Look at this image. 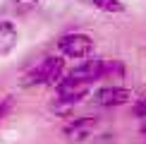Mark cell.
Here are the masks:
<instances>
[{"label": "cell", "mask_w": 146, "mask_h": 144, "mask_svg": "<svg viewBox=\"0 0 146 144\" xmlns=\"http://www.w3.org/2000/svg\"><path fill=\"white\" fill-rule=\"evenodd\" d=\"M62 72H65V58H58V55H48L43 58L36 67H31L27 72V79L24 84H60L62 79Z\"/></svg>", "instance_id": "1"}, {"label": "cell", "mask_w": 146, "mask_h": 144, "mask_svg": "<svg viewBox=\"0 0 146 144\" xmlns=\"http://www.w3.org/2000/svg\"><path fill=\"white\" fill-rule=\"evenodd\" d=\"M58 51L67 58H86L94 53V39L89 34H82V31L65 34L58 41Z\"/></svg>", "instance_id": "2"}, {"label": "cell", "mask_w": 146, "mask_h": 144, "mask_svg": "<svg viewBox=\"0 0 146 144\" xmlns=\"http://www.w3.org/2000/svg\"><path fill=\"white\" fill-rule=\"evenodd\" d=\"M101 77H106V63H103V60L91 58V60L79 63L77 67H72V70L67 72V77H65V79L79 82V84H91V82L101 79Z\"/></svg>", "instance_id": "3"}, {"label": "cell", "mask_w": 146, "mask_h": 144, "mask_svg": "<svg viewBox=\"0 0 146 144\" xmlns=\"http://www.w3.org/2000/svg\"><path fill=\"white\" fill-rule=\"evenodd\" d=\"M86 91H89V84H79V82H70V79H62L58 84V103L60 106H74L77 101H82L84 96H86Z\"/></svg>", "instance_id": "4"}, {"label": "cell", "mask_w": 146, "mask_h": 144, "mask_svg": "<svg viewBox=\"0 0 146 144\" xmlns=\"http://www.w3.org/2000/svg\"><path fill=\"white\" fill-rule=\"evenodd\" d=\"M94 99L98 106H122L129 101V91L125 87H103L96 91Z\"/></svg>", "instance_id": "5"}, {"label": "cell", "mask_w": 146, "mask_h": 144, "mask_svg": "<svg viewBox=\"0 0 146 144\" xmlns=\"http://www.w3.org/2000/svg\"><path fill=\"white\" fill-rule=\"evenodd\" d=\"M96 125H98V120L91 118V115H86V118H77L74 123H70L67 127H65V135H67V139H72V142L86 139L91 132H94Z\"/></svg>", "instance_id": "6"}, {"label": "cell", "mask_w": 146, "mask_h": 144, "mask_svg": "<svg viewBox=\"0 0 146 144\" xmlns=\"http://www.w3.org/2000/svg\"><path fill=\"white\" fill-rule=\"evenodd\" d=\"M17 39H19L17 27L7 19H0V55H7L12 48L17 46Z\"/></svg>", "instance_id": "7"}, {"label": "cell", "mask_w": 146, "mask_h": 144, "mask_svg": "<svg viewBox=\"0 0 146 144\" xmlns=\"http://www.w3.org/2000/svg\"><path fill=\"white\" fill-rule=\"evenodd\" d=\"M91 3L98 10H103V12H122L125 10V5L120 3V0H91Z\"/></svg>", "instance_id": "8"}, {"label": "cell", "mask_w": 146, "mask_h": 144, "mask_svg": "<svg viewBox=\"0 0 146 144\" xmlns=\"http://www.w3.org/2000/svg\"><path fill=\"white\" fill-rule=\"evenodd\" d=\"M12 106H15V96H5V99L0 101V120L7 118V113L12 111Z\"/></svg>", "instance_id": "9"}, {"label": "cell", "mask_w": 146, "mask_h": 144, "mask_svg": "<svg viewBox=\"0 0 146 144\" xmlns=\"http://www.w3.org/2000/svg\"><path fill=\"white\" fill-rule=\"evenodd\" d=\"M12 5L19 12H29V10H34L36 5H38V0H12Z\"/></svg>", "instance_id": "10"}, {"label": "cell", "mask_w": 146, "mask_h": 144, "mask_svg": "<svg viewBox=\"0 0 146 144\" xmlns=\"http://www.w3.org/2000/svg\"><path fill=\"white\" fill-rule=\"evenodd\" d=\"M134 115H141V118H146V99H141L139 103L134 106Z\"/></svg>", "instance_id": "11"}, {"label": "cell", "mask_w": 146, "mask_h": 144, "mask_svg": "<svg viewBox=\"0 0 146 144\" xmlns=\"http://www.w3.org/2000/svg\"><path fill=\"white\" fill-rule=\"evenodd\" d=\"M144 135H146V125H144Z\"/></svg>", "instance_id": "12"}]
</instances>
